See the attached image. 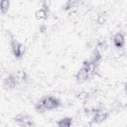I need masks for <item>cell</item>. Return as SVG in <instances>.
I'll return each instance as SVG.
<instances>
[{
	"label": "cell",
	"mask_w": 127,
	"mask_h": 127,
	"mask_svg": "<svg viewBox=\"0 0 127 127\" xmlns=\"http://www.w3.org/2000/svg\"><path fill=\"white\" fill-rule=\"evenodd\" d=\"M46 110H50L55 109L59 106L60 101L52 96H48L44 98L41 101Z\"/></svg>",
	"instance_id": "obj_1"
},
{
	"label": "cell",
	"mask_w": 127,
	"mask_h": 127,
	"mask_svg": "<svg viewBox=\"0 0 127 127\" xmlns=\"http://www.w3.org/2000/svg\"><path fill=\"white\" fill-rule=\"evenodd\" d=\"M11 47L14 56L17 58L22 57L25 51V47L15 40L12 41Z\"/></svg>",
	"instance_id": "obj_2"
},
{
	"label": "cell",
	"mask_w": 127,
	"mask_h": 127,
	"mask_svg": "<svg viewBox=\"0 0 127 127\" xmlns=\"http://www.w3.org/2000/svg\"><path fill=\"white\" fill-rule=\"evenodd\" d=\"M14 120L21 126L31 127L33 125L32 122L30 120L28 115L25 114H19L17 115L14 118Z\"/></svg>",
	"instance_id": "obj_3"
},
{
	"label": "cell",
	"mask_w": 127,
	"mask_h": 127,
	"mask_svg": "<svg viewBox=\"0 0 127 127\" xmlns=\"http://www.w3.org/2000/svg\"><path fill=\"white\" fill-rule=\"evenodd\" d=\"M89 72L86 67L81 68L76 74L77 81L79 83H83L86 81L89 76Z\"/></svg>",
	"instance_id": "obj_4"
},
{
	"label": "cell",
	"mask_w": 127,
	"mask_h": 127,
	"mask_svg": "<svg viewBox=\"0 0 127 127\" xmlns=\"http://www.w3.org/2000/svg\"><path fill=\"white\" fill-rule=\"evenodd\" d=\"M17 84V80L15 77L10 75L6 78L3 83V87L7 89H11L14 88Z\"/></svg>",
	"instance_id": "obj_5"
},
{
	"label": "cell",
	"mask_w": 127,
	"mask_h": 127,
	"mask_svg": "<svg viewBox=\"0 0 127 127\" xmlns=\"http://www.w3.org/2000/svg\"><path fill=\"white\" fill-rule=\"evenodd\" d=\"M125 41V38L123 35L118 33L115 35L114 38V43L115 45L118 48H121L123 46Z\"/></svg>",
	"instance_id": "obj_6"
},
{
	"label": "cell",
	"mask_w": 127,
	"mask_h": 127,
	"mask_svg": "<svg viewBox=\"0 0 127 127\" xmlns=\"http://www.w3.org/2000/svg\"><path fill=\"white\" fill-rule=\"evenodd\" d=\"M108 117V114L106 113H97L94 116L93 121L94 123L99 124L104 121Z\"/></svg>",
	"instance_id": "obj_7"
},
{
	"label": "cell",
	"mask_w": 127,
	"mask_h": 127,
	"mask_svg": "<svg viewBox=\"0 0 127 127\" xmlns=\"http://www.w3.org/2000/svg\"><path fill=\"white\" fill-rule=\"evenodd\" d=\"M72 124V119L69 118H65L58 122V125L60 127H69Z\"/></svg>",
	"instance_id": "obj_8"
},
{
	"label": "cell",
	"mask_w": 127,
	"mask_h": 127,
	"mask_svg": "<svg viewBox=\"0 0 127 127\" xmlns=\"http://www.w3.org/2000/svg\"><path fill=\"white\" fill-rule=\"evenodd\" d=\"M9 7V2L8 0H1L0 1V10L2 13H6Z\"/></svg>",
	"instance_id": "obj_9"
},
{
	"label": "cell",
	"mask_w": 127,
	"mask_h": 127,
	"mask_svg": "<svg viewBox=\"0 0 127 127\" xmlns=\"http://www.w3.org/2000/svg\"><path fill=\"white\" fill-rule=\"evenodd\" d=\"M36 17L39 19H44L47 16V13L46 10L44 9H40L37 11L36 13Z\"/></svg>",
	"instance_id": "obj_10"
},
{
	"label": "cell",
	"mask_w": 127,
	"mask_h": 127,
	"mask_svg": "<svg viewBox=\"0 0 127 127\" xmlns=\"http://www.w3.org/2000/svg\"><path fill=\"white\" fill-rule=\"evenodd\" d=\"M35 109L38 113H42L44 112L46 110L45 107L44 106V105L42 104V103L41 102L40 103H38L35 106Z\"/></svg>",
	"instance_id": "obj_11"
},
{
	"label": "cell",
	"mask_w": 127,
	"mask_h": 127,
	"mask_svg": "<svg viewBox=\"0 0 127 127\" xmlns=\"http://www.w3.org/2000/svg\"><path fill=\"white\" fill-rule=\"evenodd\" d=\"M88 96V94L86 92H82L78 95V98L80 100H85Z\"/></svg>",
	"instance_id": "obj_12"
}]
</instances>
